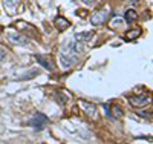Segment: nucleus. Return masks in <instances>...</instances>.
Instances as JSON below:
<instances>
[{
	"mask_svg": "<svg viewBox=\"0 0 153 144\" xmlns=\"http://www.w3.org/2000/svg\"><path fill=\"white\" fill-rule=\"evenodd\" d=\"M76 60H78V54H74V52H69V51L63 49V52L60 54V63H61L63 69L72 68L74 64L76 63Z\"/></svg>",
	"mask_w": 153,
	"mask_h": 144,
	"instance_id": "obj_1",
	"label": "nucleus"
},
{
	"mask_svg": "<svg viewBox=\"0 0 153 144\" xmlns=\"http://www.w3.org/2000/svg\"><path fill=\"white\" fill-rule=\"evenodd\" d=\"M29 124L34 129H37V130H42V129H45L49 124V118L46 115H43V113H35L32 118L29 120Z\"/></svg>",
	"mask_w": 153,
	"mask_h": 144,
	"instance_id": "obj_2",
	"label": "nucleus"
},
{
	"mask_svg": "<svg viewBox=\"0 0 153 144\" xmlns=\"http://www.w3.org/2000/svg\"><path fill=\"white\" fill-rule=\"evenodd\" d=\"M107 17H109V14H107V11H97L95 14L91 17V23L94 25V26H100V25H104L106 22H107Z\"/></svg>",
	"mask_w": 153,
	"mask_h": 144,
	"instance_id": "obj_3",
	"label": "nucleus"
},
{
	"mask_svg": "<svg viewBox=\"0 0 153 144\" xmlns=\"http://www.w3.org/2000/svg\"><path fill=\"white\" fill-rule=\"evenodd\" d=\"M35 60L42 64V66L46 69V71H54V63H52V60H51L49 57H46V55H43V54H35Z\"/></svg>",
	"mask_w": 153,
	"mask_h": 144,
	"instance_id": "obj_4",
	"label": "nucleus"
},
{
	"mask_svg": "<svg viewBox=\"0 0 153 144\" xmlns=\"http://www.w3.org/2000/svg\"><path fill=\"white\" fill-rule=\"evenodd\" d=\"M8 40L12 42L14 45H20V46L28 45V38H26V37H23V35H20V34H17V32H11V34H8Z\"/></svg>",
	"mask_w": 153,
	"mask_h": 144,
	"instance_id": "obj_5",
	"label": "nucleus"
},
{
	"mask_svg": "<svg viewBox=\"0 0 153 144\" xmlns=\"http://www.w3.org/2000/svg\"><path fill=\"white\" fill-rule=\"evenodd\" d=\"M54 26H55V29H58V31H65V29H68L71 26V22L68 19H65V17L58 16V17L54 19Z\"/></svg>",
	"mask_w": 153,
	"mask_h": 144,
	"instance_id": "obj_6",
	"label": "nucleus"
},
{
	"mask_svg": "<svg viewBox=\"0 0 153 144\" xmlns=\"http://www.w3.org/2000/svg\"><path fill=\"white\" fill-rule=\"evenodd\" d=\"M129 103L133 107H144L149 103V97L143 95V97H129Z\"/></svg>",
	"mask_w": 153,
	"mask_h": 144,
	"instance_id": "obj_7",
	"label": "nucleus"
},
{
	"mask_svg": "<svg viewBox=\"0 0 153 144\" xmlns=\"http://www.w3.org/2000/svg\"><path fill=\"white\" fill-rule=\"evenodd\" d=\"M80 106L84 109V112L91 116H95L97 115V106L94 103H87V101H80Z\"/></svg>",
	"mask_w": 153,
	"mask_h": 144,
	"instance_id": "obj_8",
	"label": "nucleus"
},
{
	"mask_svg": "<svg viewBox=\"0 0 153 144\" xmlns=\"http://www.w3.org/2000/svg\"><path fill=\"white\" fill-rule=\"evenodd\" d=\"M92 37H94V31L76 32V34H75V40H76V42H80V43H84V42H89Z\"/></svg>",
	"mask_w": 153,
	"mask_h": 144,
	"instance_id": "obj_9",
	"label": "nucleus"
},
{
	"mask_svg": "<svg viewBox=\"0 0 153 144\" xmlns=\"http://www.w3.org/2000/svg\"><path fill=\"white\" fill-rule=\"evenodd\" d=\"M139 35H141V29H139V28H133V29H130V31L126 32V40L133 42L135 38H138Z\"/></svg>",
	"mask_w": 153,
	"mask_h": 144,
	"instance_id": "obj_10",
	"label": "nucleus"
},
{
	"mask_svg": "<svg viewBox=\"0 0 153 144\" xmlns=\"http://www.w3.org/2000/svg\"><path fill=\"white\" fill-rule=\"evenodd\" d=\"M22 0H5V3H6V9L9 12H16V9L19 8Z\"/></svg>",
	"mask_w": 153,
	"mask_h": 144,
	"instance_id": "obj_11",
	"label": "nucleus"
},
{
	"mask_svg": "<svg viewBox=\"0 0 153 144\" xmlns=\"http://www.w3.org/2000/svg\"><path fill=\"white\" fill-rule=\"evenodd\" d=\"M55 97H57V100H58L60 104H66V103L69 101V95L65 94L63 90H57V92H55Z\"/></svg>",
	"mask_w": 153,
	"mask_h": 144,
	"instance_id": "obj_12",
	"label": "nucleus"
},
{
	"mask_svg": "<svg viewBox=\"0 0 153 144\" xmlns=\"http://www.w3.org/2000/svg\"><path fill=\"white\" fill-rule=\"evenodd\" d=\"M138 14H136V11L135 9H129V11H126V22L127 23H133L136 20Z\"/></svg>",
	"mask_w": 153,
	"mask_h": 144,
	"instance_id": "obj_13",
	"label": "nucleus"
},
{
	"mask_svg": "<svg viewBox=\"0 0 153 144\" xmlns=\"http://www.w3.org/2000/svg\"><path fill=\"white\" fill-rule=\"evenodd\" d=\"M112 113L117 116V118H121V116L124 115V112H123V109L120 107V106H117V104H113V107H112Z\"/></svg>",
	"mask_w": 153,
	"mask_h": 144,
	"instance_id": "obj_14",
	"label": "nucleus"
},
{
	"mask_svg": "<svg viewBox=\"0 0 153 144\" xmlns=\"http://www.w3.org/2000/svg\"><path fill=\"white\" fill-rule=\"evenodd\" d=\"M37 74H38L37 71H32V72H29V74H26V75H23L20 80H31V77H35Z\"/></svg>",
	"mask_w": 153,
	"mask_h": 144,
	"instance_id": "obj_15",
	"label": "nucleus"
},
{
	"mask_svg": "<svg viewBox=\"0 0 153 144\" xmlns=\"http://www.w3.org/2000/svg\"><path fill=\"white\" fill-rule=\"evenodd\" d=\"M5 58H6V51L3 48H0V63H2Z\"/></svg>",
	"mask_w": 153,
	"mask_h": 144,
	"instance_id": "obj_16",
	"label": "nucleus"
},
{
	"mask_svg": "<svg viewBox=\"0 0 153 144\" xmlns=\"http://www.w3.org/2000/svg\"><path fill=\"white\" fill-rule=\"evenodd\" d=\"M81 2L86 5H92V3H95V0H81Z\"/></svg>",
	"mask_w": 153,
	"mask_h": 144,
	"instance_id": "obj_17",
	"label": "nucleus"
},
{
	"mask_svg": "<svg viewBox=\"0 0 153 144\" xmlns=\"http://www.w3.org/2000/svg\"><path fill=\"white\" fill-rule=\"evenodd\" d=\"M2 31H3V28H2V26H0V34H2Z\"/></svg>",
	"mask_w": 153,
	"mask_h": 144,
	"instance_id": "obj_18",
	"label": "nucleus"
}]
</instances>
